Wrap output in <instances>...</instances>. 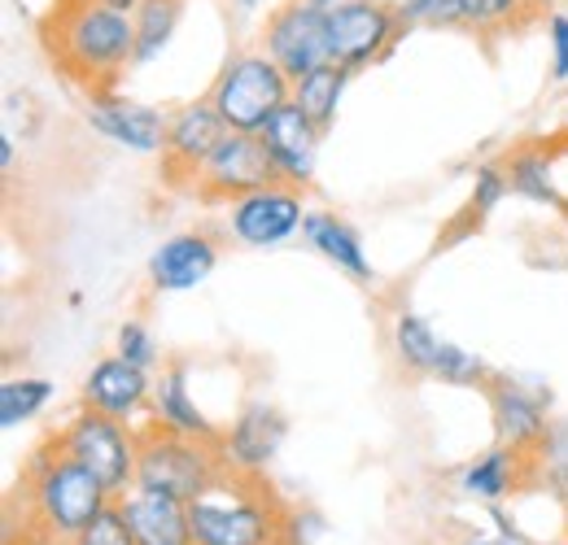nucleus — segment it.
<instances>
[{
  "label": "nucleus",
  "instance_id": "f257e3e1",
  "mask_svg": "<svg viewBox=\"0 0 568 545\" xmlns=\"http://www.w3.org/2000/svg\"><path fill=\"white\" fill-rule=\"evenodd\" d=\"M9 502H22V520L4 524V545H74L114 497L58 432L36 450Z\"/></svg>",
  "mask_w": 568,
  "mask_h": 545
},
{
  "label": "nucleus",
  "instance_id": "f03ea898",
  "mask_svg": "<svg viewBox=\"0 0 568 545\" xmlns=\"http://www.w3.org/2000/svg\"><path fill=\"white\" fill-rule=\"evenodd\" d=\"M49 62L92 96H110L136 62V18L105 0H53L40 18Z\"/></svg>",
  "mask_w": 568,
  "mask_h": 545
},
{
  "label": "nucleus",
  "instance_id": "7ed1b4c3",
  "mask_svg": "<svg viewBox=\"0 0 568 545\" xmlns=\"http://www.w3.org/2000/svg\"><path fill=\"white\" fill-rule=\"evenodd\" d=\"M193 545H297V515L263 472L232 463L189 502Z\"/></svg>",
  "mask_w": 568,
  "mask_h": 545
},
{
  "label": "nucleus",
  "instance_id": "20e7f679",
  "mask_svg": "<svg viewBox=\"0 0 568 545\" xmlns=\"http://www.w3.org/2000/svg\"><path fill=\"white\" fill-rule=\"evenodd\" d=\"M223 450L180 436L171 428H162L158 419L144 423L136 432V484L132 489H149V493H166L175 502H193L223 467Z\"/></svg>",
  "mask_w": 568,
  "mask_h": 545
},
{
  "label": "nucleus",
  "instance_id": "39448f33",
  "mask_svg": "<svg viewBox=\"0 0 568 545\" xmlns=\"http://www.w3.org/2000/svg\"><path fill=\"white\" fill-rule=\"evenodd\" d=\"M206 101L227 132H263V123L293 101V79L267 53H245L223 66Z\"/></svg>",
  "mask_w": 568,
  "mask_h": 545
},
{
  "label": "nucleus",
  "instance_id": "423d86ee",
  "mask_svg": "<svg viewBox=\"0 0 568 545\" xmlns=\"http://www.w3.org/2000/svg\"><path fill=\"white\" fill-rule=\"evenodd\" d=\"M267 184H281V171L272 162V153L263 148L258 132H227V136L214 144V153L202 162L197 179H193V193L197 202H241Z\"/></svg>",
  "mask_w": 568,
  "mask_h": 545
},
{
  "label": "nucleus",
  "instance_id": "0eeeda50",
  "mask_svg": "<svg viewBox=\"0 0 568 545\" xmlns=\"http://www.w3.org/2000/svg\"><path fill=\"white\" fill-rule=\"evenodd\" d=\"M67 450L110 489V497H123L136 484V432L123 428V419H110L101 410H88L62 432Z\"/></svg>",
  "mask_w": 568,
  "mask_h": 545
},
{
  "label": "nucleus",
  "instance_id": "6e6552de",
  "mask_svg": "<svg viewBox=\"0 0 568 545\" xmlns=\"http://www.w3.org/2000/svg\"><path fill=\"white\" fill-rule=\"evenodd\" d=\"M398 35H403V18L381 0H351L328 9V58L337 66L358 70L381 62L398 44Z\"/></svg>",
  "mask_w": 568,
  "mask_h": 545
},
{
  "label": "nucleus",
  "instance_id": "1a4fd4ad",
  "mask_svg": "<svg viewBox=\"0 0 568 545\" xmlns=\"http://www.w3.org/2000/svg\"><path fill=\"white\" fill-rule=\"evenodd\" d=\"M263 53L288 74L302 79L311 70H320L328 58V13L315 9L311 0H288L267 18L263 31Z\"/></svg>",
  "mask_w": 568,
  "mask_h": 545
},
{
  "label": "nucleus",
  "instance_id": "9d476101",
  "mask_svg": "<svg viewBox=\"0 0 568 545\" xmlns=\"http://www.w3.org/2000/svg\"><path fill=\"white\" fill-rule=\"evenodd\" d=\"M394 349H398V358L412 371L433 376L442 384H490L486 362L473 358L459 345H446L420 315H398V323H394Z\"/></svg>",
  "mask_w": 568,
  "mask_h": 545
},
{
  "label": "nucleus",
  "instance_id": "9b49d317",
  "mask_svg": "<svg viewBox=\"0 0 568 545\" xmlns=\"http://www.w3.org/2000/svg\"><path fill=\"white\" fill-rule=\"evenodd\" d=\"M306 223L302 209V188L297 184H267L241 202H232V236L254 245V249H272L288 240L297 227Z\"/></svg>",
  "mask_w": 568,
  "mask_h": 545
},
{
  "label": "nucleus",
  "instance_id": "f8f14e48",
  "mask_svg": "<svg viewBox=\"0 0 568 545\" xmlns=\"http://www.w3.org/2000/svg\"><path fill=\"white\" fill-rule=\"evenodd\" d=\"M223 136H227V127H223V119L214 114L211 101H193V105H184L180 114H171V123H166V144H162L166 179L180 184V188H184V184L193 188L202 162L211 157L214 144Z\"/></svg>",
  "mask_w": 568,
  "mask_h": 545
},
{
  "label": "nucleus",
  "instance_id": "ddd939ff",
  "mask_svg": "<svg viewBox=\"0 0 568 545\" xmlns=\"http://www.w3.org/2000/svg\"><path fill=\"white\" fill-rule=\"evenodd\" d=\"M486 393H490V414H495L498 445H507V450H516V454H525V459H538V450H542V441H547V432H551V419H547L542 402H538L525 384L503 380V376H490Z\"/></svg>",
  "mask_w": 568,
  "mask_h": 545
},
{
  "label": "nucleus",
  "instance_id": "4468645a",
  "mask_svg": "<svg viewBox=\"0 0 568 545\" xmlns=\"http://www.w3.org/2000/svg\"><path fill=\"white\" fill-rule=\"evenodd\" d=\"M258 140H263V148L272 153V162H276L284 184H297V188L311 184V175H315V148H320V127H315L293 101L281 105V110L263 123Z\"/></svg>",
  "mask_w": 568,
  "mask_h": 545
},
{
  "label": "nucleus",
  "instance_id": "2eb2a0df",
  "mask_svg": "<svg viewBox=\"0 0 568 545\" xmlns=\"http://www.w3.org/2000/svg\"><path fill=\"white\" fill-rule=\"evenodd\" d=\"M83 119L92 123V132H101V136L123 144V148H136V153H158L166 144V123H171L149 105L114 101V96H92Z\"/></svg>",
  "mask_w": 568,
  "mask_h": 545
},
{
  "label": "nucleus",
  "instance_id": "dca6fc26",
  "mask_svg": "<svg viewBox=\"0 0 568 545\" xmlns=\"http://www.w3.org/2000/svg\"><path fill=\"white\" fill-rule=\"evenodd\" d=\"M153 384H149V371L128 362V358H105L88 371L83 380V407L101 410L110 419H128L149 402Z\"/></svg>",
  "mask_w": 568,
  "mask_h": 545
},
{
  "label": "nucleus",
  "instance_id": "f3484780",
  "mask_svg": "<svg viewBox=\"0 0 568 545\" xmlns=\"http://www.w3.org/2000/svg\"><path fill=\"white\" fill-rule=\"evenodd\" d=\"M128 528L136 545H193V524H189V502H175L166 493L132 489L119 497Z\"/></svg>",
  "mask_w": 568,
  "mask_h": 545
},
{
  "label": "nucleus",
  "instance_id": "a211bd4d",
  "mask_svg": "<svg viewBox=\"0 0 568 545\" xmlns=\"http://www.w3.org/2000/svg\"><path fill=\"white\" fill-rule=\"evenodd\" d=\"M214 263H219V254H214V240L206 232H180V236L162 240L158 254L149 258V279L162 292H184V288H197L214 271Z\"/></svg>",
  "mask_w": 568,
  "mask_h": 545
},
{
  "label": "nucleus",
  "instance_id": "6ab92c4d",
  "mask_svg": "<svg viewBox=\"0 0 568 545\" xmlns=\"http://www.w3.org/2000/svg\"><path fill=\"white\" fill-rule=\"evenodd\" d=\"M284 441V419L276 407L254 402L241 410V419L232 423V432L223 436V459L241 472H263Z\"/></svg>",
  "mask_w": 568,
  "mask_h": 545
},
{
  "label": "nucleus",
  "instance_id": "aec40b11",
  "mask_svg": "<svg viewBox=\"0 0 568 545\" xmlns=\"http://www.w3.org/2000/svg\"><path fill=\"white\" fill-rule=\"evenodd\" d=\"M153 419L180 436H193V441H206V445H219L223 450V436L214 432V423L193 407L189 398V384H184V367H166L162 380L153 384Z\"/></svg>",
  "mask_w": 568,
  "mask_h": 545
},
{
  "label": "nucleus",
  "instance_id": "412c9836",
  "mask_svg": "<svg viewBox=\"0 0 568 545\" xmlns=\"http://www.w3.org/2000/svg\"><path fill=\"white\" fill-rule=\"evenodd\" d=\"M534 463H538V459H525V454H516V450H507V445H495L486 459H477V463L464 472L459 489H464V493H473V497L498 502V497L516 493L520 484H529Z\"/></svg>",
  "mask_w": 568,
  "mask_h": 545
},
{
  "label": "nucleus",
  "instance_id": "4be33fe9",
  "mask_svg": "<svg viewBox=\"0 0 568 545\" xmlns=\"http://www.w3.org/2000/svg\"><path fill=\"white\" fill-rule=\"evenodd\" d=\"M346 79H351V70L337 66V62H324L320 70H311V74H302V79H293V105L324 132V127H333V119H337V105H342V92H346Z\"/></svg>",
  "mask_w": 568,
  "mask_h": 545
},
{
  "label": "nucleus",
  "instance_id": "5701e85b",
  "mask_svg": "<svg viewBox=\"0 0 568 545\" xmlns=\"http://www.w3.org/2000/svg\"><path fill=\"white\" fill-rule=\"evenodd\" d=\"M302 232H306V240H311L328 263H337L346 275H355V279H367V275H372L367 258H363L358 236L342 223V218H333V214H306Z\"/></svg>",
  "mask_w": 568,
  "mask_h": 545
},
{
  "label": "nucleus",
  "instance_id": "b1692460",
  "mask_svg": "<svg viewBox=\"0 0 568 545\" xmlns=\"http://www.w3.org/2000/svg\"><path fill=\"white\" fill-rule=\"evenodd\" d=\"M180 13H184V0H144L136 9V62H153L171 44Z\"/></svg>",
  "mask_w": 568,
  "mask_h": 545
},
{
  "label": "nucleus",
  "instance_id": "393cba45",
  "mask_svg": "<svg viewBox=\"0 0 568 545\" xmlns=\"http://www.w3.org/2000/svg\"><path fill=\"white\" fill-rule=\"evenodd\" d=\"M503 175L511 184V193H525L534 202H551V179H547V140L538 144H520L507 153Z\"/></svg>",
  "mask_w": 568,
  "mask_h": 545
},
{
  "label": "nucleus",
  "instance_id": "a878e982",
  "mask_svg": "<svg viewBox=\"0 0 568 545\" xmlns=\"http://www.w3.org/2000/svg\"><path fill=\"white\" fill-rule=\"evenodd\" d=\"M542 9L547 0H468V22L481 31H520Z\"/></svg>",
  "mask_w": 568,
  "mask_h": 545
},
{
  "label": "nucleus",
  "instance_id": "bb28decb",
  "mask_svg": "<svg viewBox=\"0 0 568 545\" xmlns=\"http://www.w3.org/2000/svg\"><path fill=\"white\" fill-rule=\"evenodd\" d=\"M49 398H53V384L49 380H4L0 384V423L4 428H18V423L36 419Z\"/></svg>",
  "mask_w": 568,
  "mask_h": 545
},
{
  "label": "nucleus",
  "instance_id": "cd10ccee",
  "mask_svg": "<svg viewBox=\"0 0 568 545\" xmlns=\"http://www.w3.org/2000/svg\"><path fill=\"white\" fill-rule=\"evenodd\" d=\"M398 18L416 27H455L468 22V0H403Z\"/></svg>",
  "mask_w": 568,
  "mask_h": 545
},
{
  "label": "nucleus",
  "instance_id": "c85d7f7f",
  "mask_svg": "<svg viewBox=\"0 0 568 545\" xmlns=\"http://www.w3.org/2000/svg\"><path fill=\"white\" fill-rule=\"evenodd\" d=\"M538 467L556 484V493L568 502V419H551V432L538 450Z\"/></svg>",
  "mask_w": 568,
  "mask_h": 545
},
{
  "label": "nucleus",
  "instance_id": "c756f323",
  "mask_svg": "<svg viewBox=\"0 0 568 545\" xmlns=\"http://www.w3.org/2000/svg\"><path fill=\"white\" fill-rule=\"evenodd\" d=\"M74 545H136L132 528H128V515H123V506H119V497L83 528V537Z\"/></svg>",
  "mask_w": 568,
  "mask_h": 545
},
{
  "label": "nucleus",
  "instance_id": "7c9ffc66",
  "mask_svg": "<svg viewBox=\"0 0 568 545\" xmlns=\"http://www.w3.org/2000/svg\"><path fill=\"white\" fill-rule=\"evenodd\" d=\"M547 179H551V205L568 214V136L547 140Z\"/></svg>",
  "mask_w": 568,
  "mask_h": 545
},
{
  "label": "nucleus",
  "instance_id": "2f4dec72",
  "mask_svg": "<svg viewBox=\"0 0 568 545\" xmlns=\"http://www.w3.org/2000/svg\"><path fill=\"white\" fill-rule=\"evenodd\" d=\"M507 188H511V184H507V175H503L498 166H481V171H477V188H473V209H477V214H490V209L503 202Z\"/></svg>",
  "mask_w": 568,
  "mask_h": 545
},
{
  "label": "nucleus",
  "instance_id": "473e14b6",
  "mask_svg": "<svg viewBox=\"0 0 568 545\" xmlns=\"http://www.w3.org/2000/svg\"><path fill=\"white\" fill-rule=\"evenodd\" d=\"M119 358H128V362H136L149 371V362H153V341H149V332H144L141 323H128L123 332H119Z\"/></svg>",
  "mask_w": 568,
  "mask_h": 545
},
{
  "label": "nucleus",
  "instance_id": "72a5a7b5",
  "mask_svg": "<svg viewBox=\"0 0 568 545\" xmlns=\"http://www.w3.org/2000/svg\"><path fill=\"white\" fill-rule=\"evenodd\" d=\"M547 35H551V74L565 83L568 79V13L547 18Z\"/></svg>",
  "mask_w": 568,
  "mask_h": 545
},
{
  "label": "nucleus",
  "instance_id": "f704fd0d",
  "mask_svg": "<svg viewBox=\"0 0 568 545\" xmlns=\"http://www.w3.org/2000/svg\"><path fill=\"white\" fill-rule=\"evenodd\" d=\"M0 166H4V175L13 171V136L0 140Z\"/></svg>",
  "mask_w": 568,
  "mask_h": 545
},
{
  "label": "nucleus",
  "instance_id": "c9c22d12",
  "mask_svg": "<svg viewBox=\"0 0 568 545\" xmlns=\"http://www.w3.org/2000/svg\"><path fill=\"white\" fill-rule=\"evenodd\" d=\"M105 4H114V9H123V13H136L144 0H105Z\"/></svg>",
  "mask_w": 568,
  "mask_h": 545
},
{
  "label": "nucleus",
  "instance_id": "e433bc0d",
  "mask_svg": "<svg viewBox=\"0 0 568 545\" xmlns=\"http://www.w3.org/2000/svg\"><path fill=\"white\" fill-rule=\"evenodd\" d=\"M311 4H315V9H324V13H328V9H337V4H351V0H311Z\"/></svg>",
  "mask_w": 568,
  "mask_h": 545
},
{
  "label": "nucleus",
  "instance_id": "4c0bfd02",
  "mask_svg": "<svg viewBox=\"0 0 568 545\" xmlns=\"http://www.w3.org/2000/svg\"><path fill=\"white\" fill-rule=\"evenodd\" d=\"M473 545H516V542H503V537H498V542H473Z\"/></svg>",
  "mask_w": 568,
  "mask_h": 545
},
{
  "label": "nucleus",
  "instance_id": "58836bf2",
  "mask_svg": "<svg viewBox=\"0 0 568 545\" xmlns=\"http://www.w3.org/2000/svg\"><path fill=\"white\" fill-rule=\"evenodd\" d=\"M236 4H241V9H254V4H258V0H236Z\"/></svg>",
  "mask_w": 568,
  "mask_h": 545
},
{
  "label": "nucleus",
  "instance_id": "ea45409f",
  "mask_svg": "<svg viewBox=\"0 0 568 545\" xmlns=\"http://www.w3.org/2000/svg\"><path fill=\"white\" fill-rule=\"evenodd\" d=\"M565 245H568V240H565Z\"/></svg>",
  "mask_w": 568,
  "mask_h": 545
}]
</instances>
